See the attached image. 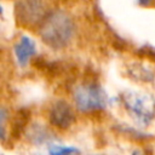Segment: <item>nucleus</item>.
I'll use <instances>...</instances> for the list:
<instances>
[{"mask_svg":"<svg viewBox=\"0 0 155 155\" xmlns=\"http://www.w3.org/2000/svg\"><path fill=\"white\" fill-rule=\"evenodd\" d=\"M75 33V25L71 17L62 10H54L46 13L39 24V35L45 45L59 50L69 45Z\"/></svg>","mask_w":155,"mask_h":155,"instance_id":"1","label":"nucleus"},{"mask_svg":"<svg viewBox=\"0 0 155 155\" xmlns=\"http://www.w3.org/2000/svg\"><path fill=\"white\" fill-rule=\"evenodd\" d=\"M126 111L136 124L142 127L148 126L155 117V98L151 94L138 91L125 92L121 97Z\"/></svg>","mask_w":155,"mask_h":155,"instance_id":"2","label":"nucleus"},{"mask_svg":"<svg viewBox=\"0 0 155 155\" xmlns=\"http://www.w3.org/2000/svg\"><path fill=\"white\" fill-rule=\"evenodd\" d=\"M73 99L76 109L81 113H92L105 109L108 104L107 92L98 84H81L75 87Z\"/></svg>","mask_w":155,"mask_h":155,"instance_id":"3","label":"nucleus"},{"mask_svg":"<svg viewBox=\"0 0 155 155\" xmlns=\"http://www.w3.org/2000/svg\"><path fill=\"white\" fill-rule=\"evenodd\" d=\"M45 15L39 0H19L15 6V16L21 25L40 24Z\"/></svg>","mask_w":155,"mask_h":155,"instance_id":"4","label":"nucleus"},{"mask_svg":"<svg viewBox=\"0 0 155 155\" xmlns=\"http://www.w3.org/2000/svg\"><path fill=\"white\" fill-rule=\"evenodd\" d=\"M48 120L58 130L69 128L75 121V114L69 103L65 101H56L48 111Z\"/></svg>","mask_w":155,"mask_h":155,"instance_id":"5","label":"nucleus"},{"mask_svg":"<svg viewBox=\"0 0 155 155\" xmlns=\"http://www.w3.org/2000/svg\"><path fill=\"white\" fill-rule=\"evenodd\" d=\"M13 52L18 65L25 67L36 53V44L30 36L22 34L13 46Z\"/></svg>","mask_w":155,"mask_h":155,"instance_id":"6","label":"nucleus"},{"mask_svg":"<svg viewBox=\"0 0 155 155\" xmlns=\"http://www.w3.org/2000/svg\"><path fill=\"white\" fill-rule=\"evenodd\" d=\"M27 138L34 144H46L53 143L52 142V133L40 124H33L27 130Z\"/></svg>","mask_w":155,"mask_h":155,"instance_id":"7","label":"nucleus"},{"mask_svg":"<svg viewBox=\"0 0 155 155\" xmlns=\"http://www.w3.org/2000/svg\"><path fill=\"white\" fill-rule=\"evenodd\" d=\"M80 150L71 145H62L57 143H51L48 145V155H76Z\"/></svg>","mask_w":155,"mask_h":155,"instance_id":"8","label":"nucleus"},{"mask_svg":"<svg viewBox=\"0 0 155 155\" xmlns=\"http://www.w3.org/2000/svg\"><path fill=\"white\" fill-rule=\"evenodd\" d=\"M8 120V110L0 105V140L6 139V122Z\"/></svg>","mask_w":155,"mask_h":155,"instance_id":"9","label":"nucleus"},{"mask_svg":"<svg viewBox=\"0 0 155 155\" xmlns=\"http://www.w3.org/2000/svg\"><path fill=\"white\" fill-rule=\"evenodd\" d=\"M137 2H138V5H142V6H147V5L150 2V0H137Z\"/></svg>","mask_w":155,"mask_h":155,"instance_id":"10","label":"nucleus"},{"mask_svg":"<svg viewBox=\"0 0 155 155\" xmlns=\"http://www.w3.org/2000/svg\"><path fill=\"white\" fill-rule=\"evenodd\" d=\"M131 155H144V153H143L142 150H138V149H137V150H133Z\"/></svg>","mask_w":155,"mask_h":155,"instance_id":"11","label":"nucleus"},{"mask_svg":"<svg viewBox=\"0 0 155 155\" xmlns=\"http://www.w3.org/2000/svg\"><path fill=\"white\" fill-rule=\"evenodd\" d=\"M2 12H4V8H2V6L0 4V16H2Z\"/></svg>","mask_w":155,"mask_h":155,"instance_id":"12","label":"nucleus"}]
</instances>
